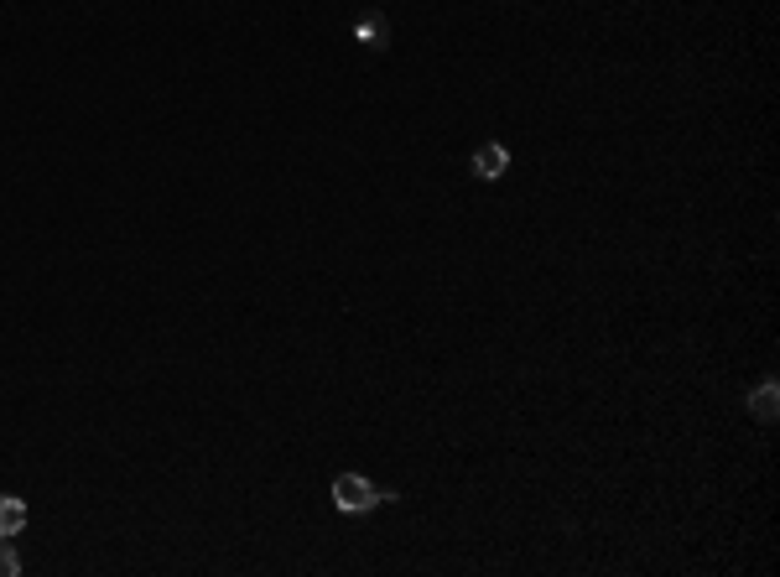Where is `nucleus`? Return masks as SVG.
<instances>
[{
    "instance_id": "f257e3e1",
    "label": "nucleus",
    "mask_w": 780,
    "mask_h": 577,
    "mask_svg": "<svg viewBox=\"0 0 780 577\" xmlns=\"http://www.w3.org/2000/svg\"><path fill=\"white\" fill-rule=\"evenodd\" d=\"M333 505L344 510V515H359V510L380 505V489L370 479H359V474H338L333 479Z\"/></svg>"
},
{
    "instance_id": "f03ea898",
    "label": "nucleus",
    "mask_w": 780,
    "mask_h": 577,
    "mask_svg": "<svg viewBox=\"0 0 780 577\" xmlns=\"http://www.w3.org/2000/svg\"><path fill=\"white\" fill-rule=\"evenodd\" d=\"M474 172H479L484 182H494V177H505V172H510V151H505L500 141H484V146L474 151Z\"/></svg>"
},
{
    "instance_id": "7ed1b4c3",
    "label": "nucleus",
    "mask_w": 780,
    "mask_h": 577,
    "mask_svg": "<svg viewBox=\"0 0 780 577\" xmlns=\"http://www.w3.org/2000/svg\"><path fill=\"white\" fill-rule=\"evenodd\" d=\"M749 416H760V422H775V416H780V385H775V380H765V385L749 396Z\"/></svg>"
},
{
    "instance_id": "20e7f679",
    "label": "nucleus",
    "mask_w": 780,
    "mask_h": 577,
    "mask_svg": "<svg viewBox=\"0 0 780 577\" xmlns=\"http://www.w3.org/2000/svg\"><path fill=\"white\" fill-rule=\"evenodd\" d=\"M26 531V500L0 494V536H21Z\"/></svg>"
},
{
    "instance_id": "39448f33",
    "label": "nucleus",
    "mask_w": 780,
    "mask_h": 577,
    "mask_svg": "<svg viewBox=\"0 0 780 577\" xmlns=\"http://www.w3.org/2000/svg\"><path fill=\"white\" fill-rule=\"evenodd\" d=\"M16 572H21V557H16L11 536H0V577H16Z\"/></svg>"
},
{
    "instance_id": "423d86ee",
    "label": "nucleus",
    "mask_w": 780,
    "mask_h": 577,
    "mask_svg": "<svg viewBox=\"0 0 780 577\" xmlns=\"http://www.w3.org/2000/svg\"><path fill=\"white\" fill-rule=\"evenodd\" d=\"M364 42H370V47H385V21H380V16L364 21Z\"/></svg>"
}]
</instances>
